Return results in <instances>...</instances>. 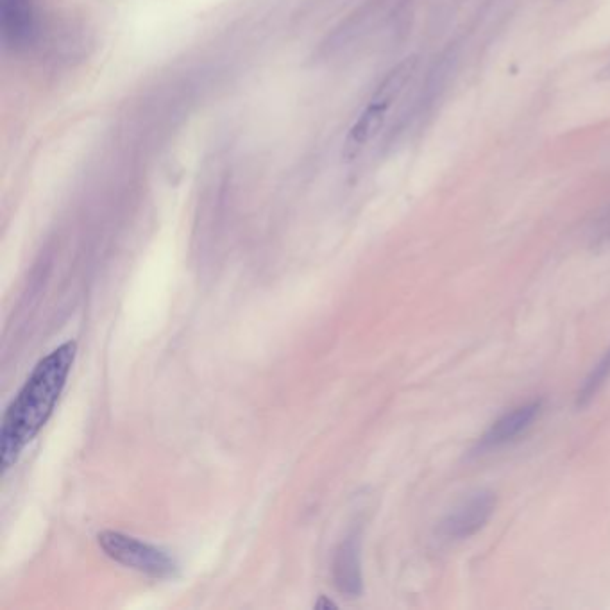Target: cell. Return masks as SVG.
Returning <instances> with one entry per match:
<instances>
[{"mask_svg": "<svg viewBox=\"0 0 610 610\" xmlns=\"http://www.w3.org/2000/svg\"><path fill=\"white\" fill-rule=\"evenodd\" d=\"M77 342L68 340L52 349L29 374L22 389L9 403L0 430V466L6 475L22 451L51 419L76 362Z\"/></svg>", "mask_w": 610, "mask_h": 610, "instance_id": "obj_1", "label": "cell"}, {"mask_svg": "<svg viewBox=\"0 0 610 610\" xmlns=\"http://www.w3.org/2000/svg\"><path fill=\"white\" fill-rule=\"evenodd\" d=\"M416 67V56H410V58L399 61L398 65L392 68L387 76L383 77L382 83L378 85L373 97L365 104L364 110L358 115V119L353 122L348 136H346L342 158L348 163L360 158L369 144L376 140V136L382 133L392 106L396 104L399 95L414 76Z\"/></svg>", "mask_w": 610, "mask_h": 610, "instance_id": "obj_2", "label": "cell"}, {"mask_svg": "<svg viewBox=\"0 0 610 610\" xmlns=\"http://www.w3.org/2000/svg\"><path fill=\"white\" fill-rule=\"evenodd\" d=\"M97 541H99L101 550L111 560L119 562L126 568L135 569L147 577L160 578V580L178 577V560L163 548L140 541L133 535L113 532V530H106L99 534Z\"/></svg>", "mask_w": 610, "mask_h": 610, "instance_id": "obj_3", "label": "cell"}, {"mask_svg": "<svg viewBox=\"0 0 610 610\" xmlns=\"http://www.w3.org/2000/svg\"><path fill=\"white\" fill-rule=\"evenodd\" d=\"M496 509V494L487 489L469 494L448 516L442 519L439 532L446 541H464L480 532L489 523Z\"/></svg>", "mask_w": 610, "mask_h": 610, "instance_id": "obj_4", "label": "cell"}, {"mask_svg": "<svg viewBox=\"0 0 610 610\" xmlns=\"http://www.w3.org/2000/svg\"><path fill=\"white\" fill-rule=\"evenodd\" d=\"M543 412V401H530L521 407L512 408L507 414L494 421L491 428L483 433L482 439L476 444L475 455H482L487 451L498 450L501 446L516 441L519 435L537 421Z\"/></svg>", "mask_w": 610, "mask_h": 610, "instance_id": "obj_5", "label": "cell"}, {"mask_svg": "<svg viewBox=\"0 0 610 610\" xmlns=\"http://www.w3.org/2000/svg\"><path fill=\"white\" fill-rule=\"evenodd\" d=\"M333 580L340 593L348 598H356L364 591L362 562H360V541L358 537H348L335 551L333 559Z\"/></svg>", "mask_w": 610, "mask_h": 610, "instance_id": "obj_6", "label": "cell"}, {"mask_svg": "<svg viewBox=\"0 0 610 610\" xmlns=\"http://www.w3.org/2000/svg\"><path fill=\"white\" fill-rule=\"evenodd\" d=\"M0 29L4 42L24 47L33 40L34 11L31 0H0Z\"/></svg>", "mask_w": 610, "mask_h": 610, "instance_id": "obj_7", "label": "cell"}, {"mask_svg": "<svg viewBox=\"0 0 610 610\" xmlns=\"http://www.w3.org/2000/svg\"><path fill=\"white\" fill-rule=\"evenodd\" d=\"M315 607H317V609H330V607H335V609H337V605L331 602V600H328V598H324V596H321V602L317 603Z\"/></svg>", "mask_w": 610, "mask_h": 610, "instance_id": "obj_8", "label": "cell"}, {"mask_svg": "<svg viewBox=\"0 0 610 610\" xmlns=\"http://www.w3.org/2000/svg\"><path fill=\"white\" fill-rule=\"evenodd\" d=\"M600 77H602V79H610V63L600 72Z\"/></svg>", "mask_w": 610, "mask_h": 610, "instance_id": "obj_9", "label": "cell"}]
</instances>
